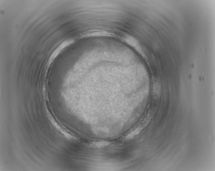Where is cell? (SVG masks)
<instances>
[{"mask_svg": "<svg viewBox=\"0 0 215 171\" xmlns=\"http://www.w3.org/2000/svg\"><path fill=\"white\" fill-rule=\"evenodd\" d=\"M109 142H94L92 144V145L96 148H102L109 144Z\"/></svg>", "mask_w": 215, "mask_h": 171, "instance_id": "1", "label": "cell"}, {"mask_svg": "<svg viewBox=\"0 0 215 171\" xmlns=\"http://www.w3.org/2000/svg\"><path fill=\"white\" fill-rule=\"evenodd\" d=\"M140 130H139V129H136V130H134V131H133L132 132L130 133L129 134H128V136H127L126 137V138H127V139H130V138H132V137H135V135L138 134Z\"/></svg>", "mask_w": 215, "mask_h": 171, "instance_id": "2", "label": "cell"}]
</instances>
